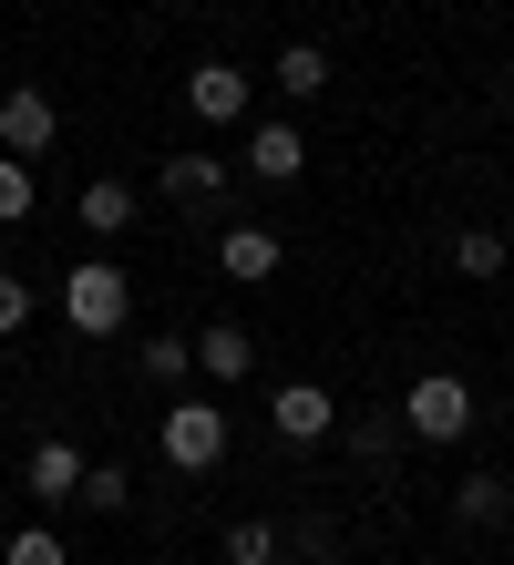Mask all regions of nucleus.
I'll return each mask as SVG.
<instances>
[{"instance_id":"dca6fc26","label":"nucleus","mask_w":514,"mask_h":565,"mask_svg":"<svg viewBox=\"0 0 514 565\" xmlns=\"http://www.w3.org/2000/svg\"><path fill=\"white\" fill-rule=\"evenodd\" d=\"M339 443H350V462H391V452H401V412H360V422H339Z\"/></svg>"},{"instance_id":"1a4fd4ad","label":"nucleus","mask_w":514,"mask_h":565,"mask_svg":"<svg viewBox=\"0 0 514 565\" xmlns=\"http://www.w3.org/2000/svg\"><path fill=\"white\" fill-rule=\"evenodd\" d=\"M21 493H42V504H73V493H83V452L62 443V431H52V443H31V452H21Z\"/></svg>"},{"instance_id":"f3484780","label":"nucleus","mask_w":514,"mask_h":565,"mask_svg":"<svg viewBox=\"0 0 514 565\" xmlns=\"http://www.w3.org/2000/svg\"><path fill=\"white\" fill-rule=\"evenodd\" d=\"M186 371H196V340H176V329H145V381H155V391H176Z\"/></svg>"},{"instance_id":"4be33fe9","label":"nucleus","mask_w":514,"mask_h":565,"mask_svg":"<svg viewBox=\"0 0 514 565\" xmlns=\"http://www.w3.org/2000/svg\"><path fill=\"white\" fill-rule=\"evenodd\" d=\"M31 309H42V298H31V278L0 268V340H11V329H31Z\"/></svg>"},{"instance_id":"6e6552de","label":"nucleus","mask_w":514,"mask_h":565,"mask_svg":"<svg viewBox=\"0 0 514 565\" xmlns=\"http://www.w3.org/2000/svg\"><path fill=\"white\" fill-rule=\"evenodd\" d=\"M279 257H289V237H279V226H258V216H237L227 237H217V268H227L237 288H258V278H279Z\"/></svg>"},{"instance_id":"9d476101","label":"nucleus","mask_w":514,"mask_h":565,"mask_svg":"<svg viewBox=\"0 0 514 565\" xmlns=\"http://www.w3.org/2000/svg\"><path fill=\"white\" fill-rule=\"evenodd\" d=\"M248 175H258V185H298V175H308V145H298V124H289V114L248 135Z\"/></svg>"},{"instance_id":"423d86ee","label":"nucleus","mask_w":514,"mask_h":565,"mask_svg":"<svg viewBox=\"0 0 514 565\" xmlns=\"http://www.w3.org/2000/svg\"><path fill=\"white\" fill-rule=\"evenodd\" d=\"M248 104H258V73H237V62H196L186 73V114L196 124H237Z\"/></svg>"},{"instance_id":"5701e85b","label":"nucleus","mask_w":514,"mask_h":565,"mask_svg":"<svg viewBox=\"0 0 514 565\" xmlns=\"http://www.w3.org/2000/svg\"><path fill=\"white\" fill-rule=\"evenodd\" d=\"M298 565H339V555H329V545H308V555H298Z\"/></svg>"},{"instance_id":"aec40b11","label":"nucleus","mask_w":514,"mask_h":565,"mask_svg":"<svg viewBox=\"0 0 514 565\" xmlns=\"http://www.w3.org/2000/svg\"><path fill=\"white\" fill-rule=\"evenodd\" d=\"M31 206H42V185H31V164H21V154H0V226H21Z\"/></svg>"},{"instance_id":"b1692460","label":"nucleus","mask_w":514,"mask_h":565,"mask_svg":"<svg viewBox=\"0 0 514 565\" xmlns=\"http://www.w3.org/2000/svg\"><path fill=\"white\" fill-rule=\"evenodd\" d=\"M0 535H11V493H0Z\"/></svg>"},{"instance_id":"2eb2a0df","label":"nucleus","mask_w":514,"mask_h":565,"mask_svg":"<svg viewBox=\"0 0 514 565\" xmlns=\"http://www.w3.org/2000/svg\"><path fill=\"white\" fill-rule=\"evenodd\" d=\"M83 226H93V237H124V226H134V185L124 175H93L83 185Z\"/></svg>"},{"instance_id":"7ed1b4c3","label":"nucleus","mask_w":514,"mask_h":565,"mask_svg":"<svg viewBox=\"0 0 514 565\" xmlns=\"http://www.w3.org/2000/svg\"><path fill=\"white\" fill-rule=\"evenodd\" d=\"M165 462L176 473H217L227 462V412L217 402H165Z\"/></svg>"},{"instance_id":"ddd939ff","label":"nucleus","mask_w":514,"mask_h":565,"mask_svg":"<svg viewBox=\"0 0 514 565\" xmlns=\"http://www.w3.org/2000/svg\"><path fill=\"white\" fill-rule=\"evenodd\" d=\"M268 83H279L289 104H319V83H329V52H319V42H289L279 62H268Z\"/></svg>"},{"instance_id":"6ab92c4d","label":"nucleus","mask_w":514,"mask_h":565,"mask_svg":"<svg viewBox=\"0 0 514 565\" xmlns=\"http://www.w3.org/2000/svg\"><path fill=\"white\" fill-rule=\"evenodd\" d=\"M0 565H62V535L52 524H11V535H0Z\"/></svg>"},{"instance_id":"f257e3e1","label":"nucleus","mask_w":514,"mask_h":565,"mask_svg":"<svg viewBox=\"0 0 514 565\" xmlns=\"http://www.w3.org/2000/svg\"><path fill=\"white\" fill-rule=\"evenodd\" d=\"M124 319H134V278L114 268V257H83V268L62 278V329H83V340H114Z\"/></svg>"},{"instance_id":"f03ea898","label":"nucleus","mask_w":514,"mask_h":565,"mask_svg":"<svg viewBox=\"0 0 514 565\" xmlns=\"http://www.w3.org/2000/svg\"><path fill=\"white\" fill-rule=\"evenodd\" d=\"M401 431L411 443H473V381L463 371H422L401 391Z\"/></svg>"},{"instance_id":"a211bd4d","label":"nucleus","mask_w":514,"mask_h":565,"mask_svg":"<svg viewBox=\"0 0 514 565\" xmlns=\"http://www.w3.org/2000/svg\"><path fill=\"white\" fill-rule=\"evenodd\" d=\"M73 504H93V514H124V504H134V473H124V462H83V493H73Z\"/></svg>"},{"instance_id":"39448f33","label":"nucleus","mask_w":514,"mask_h":565,"mask_svg":"<svg viewBox=\"0 0 514 565\" xmlns=\"http://www.w3.org/2000/svg\"><path fill=\"white\" fill-rule=\"evenodd\" d=\"M62 145V104H52V93L42 83H21V93H0V154H52Z\"/></svg>"},{"instance_id":"0eeeda50","label":"nucleus","mask_w":514,"mask_h":565,"mask_svg":"<svg viewBox=\"0 0 514 565\" xmlns=\"http://www.w3.org/2000/svg\"><path fill=\"white\" fill-rule=\"evenodd\" d=\"M155 185H165V206H186V216L227 206V164H217V154H196V145H186V154H165V164H155Z\"/></svg>"},{"instance_id":"9b49d317","label":"nucleus","mask_w":514,"mask_h":565,"mask_svg":"<svg viewBox=\"0 0 514 565\" xmlns=\"http://www.w3.org/2000/svg\"><path fill=\"white\" fill-rule=\"evenodd\" d=\"M196 371L237 391V381L258 371V340H248V329H237V319H217V329H196Z\"/></svg>"},{"instance_id":"20e7f679","label":"nucleus","mask_w":514,"mask_h":565,"mask_svg":"<svg viewBox=\"0 0 514 565\" xmlns=\"http://www.w3.org/2000/svg\"><path fill=\"white\" fill-rule=\"evenodd\" d=\"M268 431H279L289 452H308V443H329V431H339V402H329L319 381H279V391H268Z\"/></svg>"},{"instance_id":"412c9836","label":"nucleus","mask_w":514,"mask_h":565,"mask_svg":"<svg viewBox=\"0 0 514 565\" xmlns=\"http://www.w3.org/2000/svg\"><path fill=\"white\" fill-rule=\"evenodd\" d=\"M227 565H279V524H227Z\"/></svg>"},{"instance_id":"f8f14e48","label":"nucleus","mask_w":514,"mask_h":565,"mask_svg":"<svg viewBox=\"0 0 514 565\" xmlns=\"http://www.w3.org/2000/svg\"><path fill=\"white\" fill-rule=\"evenodd\" d=\"M504 514H514V483L504 473H463L453 483V524H463V535H494Z\"/></svg>"},{"instance_id":"4468645a","label":"nucleus","mask_w":514,"mask_h":565,"mask_svg":"<svg viewBox=\"0 0 514 565\" xmlns=\"http://www.w3.org/2000/svg\"><path fill=\"white\" fill-rule=\"evenodd\" d=\"M504 268H514V247L494 237V226H463V237H453V278L484 288V278H504Z\"/></svg>"}]
</instances>
